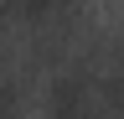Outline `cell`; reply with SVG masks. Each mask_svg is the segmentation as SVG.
Returning a JSON list of instances; mask_svg holds the SVG:
<instances>
[{
  "label": "cell",
  "instance_id": "3",
  "mask_svg": "<svg viewBox=\"0 0 124 119\" xmlns=\"http://www.w3.org/2000/svg\"><path fill=\"white\" fill-rule=\"evenodd\" d=\"M16 78H5V72H0V119H16Z\"/></svg>",
  "mask_w": 124,
  "mask_h": 119
},
{
  "label": "cell",
  "instance_id": "1",
  "mask_svg": "<svg viewBox=\"0 0 124 119\" xmlns=\"http://www.w3.org/2000/svg\"><path fill=\"white\" fill-rule=\"evenodd\" d=\"M46 119H114L108 93H103V72H88V67L57 72L46 88Z\"/></svg>",
  "mask_w": 124,
  "mask_h": 119
},
{
  "label": "cell",
  "instance_id": "2",
  "mask_svg": "<svg viewBox=\"0 0 124 119\" xmlns=\"http://www.w3.org/2000/svg\"><path fill=\"white\" fill-rule=\"evenodd\" d=\"M78 16V0H0V26H21V31H57Z\"/></svg>",
  "mask_w": 124,
  "mask_h": 119
}]
</instances>
